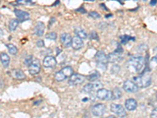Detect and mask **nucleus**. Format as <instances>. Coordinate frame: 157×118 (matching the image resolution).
I'll use <instances>...</instances> for the list:
<instances>
[{"instance_id":"obj_9","label":"nucleus","mask_w":157,"mask_h":118,"mask_svg":"<svg viewBox=\"0 0 157 118\" xmlns=\"http://www.w3.org/2000/svg\"><path fill=\"white\" fill-rule=\"evenodd\" d=\"M102 88V84L101 82H95V83H90V84H86L82 88V91L85 93H90L94 90H99Z\"/></svg>"},{"instance_id":"obj_7","label":"nucleus","mask_w":157,"mask_h":118,"mask_svg":"<svg viewBox=\"0 0 157 118\" xmlns=\"http://www.w3.org/2000/svg\"><path fill=\"white\" fill-rule=\"evenodd\" d=\"M41 70V65H40V61L39 59L35 58L33 59L32 62L29 66V72L31 75H36L39 73V72Z\"/></svg>"},{"instance_id":"obj_6","label":"nucleus","mask_w":157,"mask_h":118,"mask_svg":"<svg viewBox=\"0 0 157 118\" xmlns=\"http://www.w3.org/2000/svg\"><path fill=\"white\" fill-rule=\"evenodd\" d=\"M85 80H86V77H84L83 75H81V74L78 73H73L69 77L68 84L70 85H73V86L79 85V84H82L85 81Z\"/></svg>"},{"instance_id":"obj_24","label":"nucleus","mask_w":157,"mask_h":118,"mask_svg":"<svg viewBox=\"0 0 157 118\" xmlns=\"http://www.w3.org/2000/svg\"><path fill=\"white\" fill-rule=\"evenodd\" d=\"M6 47L8 48V50H9L10 54H11L12 55H16L17 54V48L15 47L14 45L12 44V43H8V44L6 45Z\"/></svg>"},{"instance_id":"obj_12","label":"nucleus","mask_w":157,"mask_h":118,"mask_svg":"<svg viewBox=\"0 0 157 118\" xmlns=\"http://www.w3.org/2000/svg\"><path fill=\"white\" fill-rule=\"evenodd\" d=\"M43 64L46 68H54L57 65V60L53 56H46L43 59Z\"/></svg>"},{"instance_id":"obj_17","label":"nucleus","mask_w":157,"mask_h":118,"mask_svg":"<svg viewBox=\"0 0 157 118\" xmlns=\"http://www.w3.org/2000/svg\"><path fill=\"white\" fill-rule=\"evenodd\" d=\"M137 102L134 98H128L125 102V108L129 111H133L137 109Z\"/></svg>"},{"instance_id":"obj_18","label":"nucleus","mask_w":157,"mask_h":118,"mask_svg":"<svg viewBox=\"0 0 157 118\" xmlns=\"http://www.w3.org/2000/svg\"><path fill=\"white\" fill-rule=\"evenodd\" d=\"M45 25L41 22H37L34 29V34L37 36H42L44 34Z\"/></svg>"},{"instance_id":"obj_20","label":"nucleus","mask_w":157,"mask_h":118,"mask_svg":"<svg viewBox=\"0 0 157 118\" xmlns=\"http://www.w3.org/2000/svg\"><path fill=\"white\" fill-rule=\"evenodd\" d=\"M75 34L76 35V36H78V38H80L81 39H86L87 38V33L83 29L80 27H77L75 29Z\"/></svg>"},{"instance_id":"obj_27","label":"nucleus","mask_w":157,"mask_h":118,"mask_svg":"<svg viewBox=\"0 0 157 118\" xmlns=\"http://www.w3.org/2000/svg\"><path fill=\"white\" fill-rule=\"evenodd\" d=\"M57 33L54 32H50L46 35V38L48 39H50V40H56V39H57Z\"/></svg>"},{"instance_id":"obj_19","label":"nucleus","mask_w":157,"mask_h":118,"mask_svg":"<svg viewBox=\"0 0 157 118\" xmlns=\"http://www.w3.org/2000/svg\"><path fill=\"white\" fill-rule=\"evenodd\" d=\"M0 61L2 62V65H3L5 68L9 66L10 65V58L9 55H8L5 52H2L1 54H0Z\"/></svg>"},{"instance_id":"obj_5","label":"nucleus","mask_w":157,"mask_h":118,"mask_svg":"<svg viewBox=\"0 0 157 118\" xmlns=\"http://www.w3.org/2000/svg\"><path fill=\"white\" fill-rule=\"evenodd\" d=\"M97 97L101 100L109 101L113 99V93L105 88H101L97 91Z\"/></svg>"},{"instance_id":"obj_10","label":"nucleus","mask_w":157,"mask_h":118,"mask_svg":"<svg viewBox=\"0 0 157 118\" xmlns=\"http://www.w3.org/2000/svg\"><path fill=\"white\" fill-rule=\"evenodd\" d=\"M123 88L126 92H129V93H135L138 91L137 85L131 81H126L123 83Z\"/></svg>"},{"instance_id":"obj_29","label":"nucleus","mask_w":157,"mask_h":118,"mask_svg":"<svg viewBox=\"0 0 157 118\" xmlns=\"http://www.w3.org/2000/svg\"><path fill=\"white\" fill-rule=\"evenodd\" d=\"M90 17H91L92 18L94 19H98V18H101V15L98 14V12H95V11H92L89 14Z\"/></svg>"},{"instance_id":"obj_30","label":"nucleus","mask_w":157,"mask_h":118,"mask_svg":"<svg viewBox=\"0 0 157 118\" xmlns=\"http://www.w3.org/2000/svg\"><path fill=\"white\" fill-rule=\"evenodd\" d=\"M90 39H95V40H98V35L97 34L96 32H91L90 35Z\"/></svg>"},{"instance_id":"obj_26","label":"nucleus","mask_w":157,"mask_h":118,"mask_svg":"<svg viewBox=\"0 0 157 118\" xmlns=\"http://www.w3.org/2000/svg\"><path fill=\"white\" fill-rule=\"evenodd\" d=\"M130 40L134 41V40H135V38L131 37V36H123L121 39V43H123V44H126L127 42L130 41Z\"/></svg>"},{"instance_id":"obj_31","label":"nucleus","mask_w":157,"mask_h":118,"mask_svg":"<svg viewBox=\"0 0 157 118\" xmlns=\"http://www.w3.org/2000/svg\"><path fill=\"white\" fill-rule=\"evenodd\" d=\"M151 118H157V109H154L151 113Z\"/></svg>"},{"instance_id":"obj_4","label":"nucleus","mask_w":157,"mask_h":118,"mask_svg":"<svg viewBox=\"0 0 157 118\" xmlns=\"http://www.w3.org/2000/svg\"><path fill=\"white\" fill-rule=\"evenodd\" d=\"M110 109L114 114H116V116H119V117L123 118L127 116V112H126L125 109H124V107H123L122 105H120V104H111Z\"/></svg>"},{"instance_id":"obj_1","label":"nucleus","mask_w":157,"mask_h":118,"mask_svg":"<svg viewBox=\"0 0 157 118\" xmlns=\"http://www.w3.org/2000/svg\"><path fill=\"white\" fill-rule=\"evenodd\" d=\"M146 61L142 56L133 57L127 62V69L133 73H140L145 67Z\"/></svg>"},{"instance_id":"obj_15","label":"nucleus","mask_w":157,"mask_h":118,"mask_svg":"<svg viewBox=\"0 0 157 118\" xmlns=\"http://www.w3.org/2000/svg\"><path fill=\"white\" fill-rule=\"evenodd\" d=\"M107 59L108 61H109V62L111 63H118L121 61L122 59H123V57H122L121 54L115 51L108 54Z\"/></svg>"},{"instance_id":"obj_14","label":"nucleus","mask_w":157,"mask_h":118,"mask_svg":"<svg viewBox=\"0 0 157 118\" xmlns=\"http://www.w3.org/2000/svg\"><path fill=\"white\" fill-rule=\"evenodd\" d=\"M9 73L13 78L15 80H18V81L25 80L26 78V75L25 74V73L21 69H12Z\"/></svg>"},{"instance_id":"obj_13","label":"nucleus","mask_w":157,"mask_h":118,"mask_svg":"<svg viewBox=\"0 0 157 118\" xmlns=\"http://www.w3.org/2000/svg\"><path fill=\"white\" fill-rule=\"evenodd\" d=\"M14 13L15 15H16L17 18L18 22H25V21H27V20L29 19V14L26 11L21 10H17L15 9L14 10Z\"/></svg>"},{"instance_id":"obj_21","label":"nucleus","mask_w":157,"mask_h":118,"mask_svg":"<svg viewBox=\"0 0 157 118\" xmlns=\"http://www.w3.org/2000/svg\"><path fill=\"white\" fill-rule=\"evenodd\" d=\"M61 71V73L64 74V77H66V78L70 77L71 75H72V74H73V69L71 68V66L64 67V68H63Z\"/></svg>"},{"instance_id":"obj_22","label":"nucleus","mask_w":157,"mask_h":118,"mask_svg":"<svg viewBox=\"0 0 157 118\" xmlns=\"http://www.w3.org/2000/svg\"><path fill=\"white\" fill-rule=\"evenodd\" d=\"M18 24H19V22H18L17 19H12L10 22L9 23V29L11 31V32H13L17 29L18 26Z\"/></svg>"},{"instance_id":"obj_28","label":"nucleus","mask_w":157,"mask_h":118,"mask_svg":"<svg viewBox=\"0 0 157 118\" xmlns=\"http://www.w3.org/2000/svg\"><path fill=\"white\" fill-rule=\"evenodd\" d=\"M32 61H33V57H32V55H29V56H28V57H25L24 63H25V65H26L29 66V65H31V63L32 62Z\"/></svg>"},{"instance_id":"obj_33","label":"nucleus","mask_w":157,"mask_h":118,"mask_svg":"<svg viewBox=\"0 0 157 118\" xmlns=\"http://www.w3.org/2000/svg\"><path fill=\"white\" fill-rule=\"evenodd\" d=\"M76 11H77V12L81 13V14H86V10H84L83 7H80L79 9H77Z\"/></svg>"},{"instance_id":"obj_8","label":"nucleus","mask_w":157,"mask_h":118,"mask_svg":"<svg viewBox=\"0 0 157 118\" xmlns=\"http://www.w3.org/2000/svg\"><path fill=\"white\" fill-rule=\"evenodd\" d=\"M106 106L103 103H98L94 106L91 109V112L95 116H101L105 113Z\"/></svg>"},{"instance_id":"obj_11","label":"nucleus","mask_w":157,"mask_h":118,"mask_svg":"<svg viewBox=\"0 0 157 118\" xmlns=\"http://www.w3.org/2000/svg\"><path fill=\"white\" fill-rule=\"evenodd\" d=\"M60 39H61V44L63 45V47L68 48L71 46V41H72V37L69 33L64 32L62 33L60 36Z\"/></svg>"},{"instance_id":"obj_3","label":"nucleus","mask_w":157,"mask_h":118,"mask_svg":"<svg viewBox=\"0 0 157 118\" xmlns=\"http://www.w3.org/2000/svg\"><path fill=\"white\" fill-rule=\"evenodd\" d=\"M95 58H96L97 65H98L99 68H101V69L106 68L109 61H108L107 55L105 54V52L102 51V50L98 51L96 54V55H95Z\"/></svg>"},{"instance_id":"obj_32","label":"nucleus","mask_w":157,"mask_h":118,"mask_svg":"<svg viewBox=\"0 0 157 118\" xmlns=\"http://www.w3.org/2000/svg\"><path fill=\"white\" fill-rule=\"evenodd\" d=\"M36 45H37V47H43L44 46V42H43V40H39V41L36 43Z\"/></svg>"},{"instance_id":"obj_34","label":"nucleus","mask_w":157,"mask_h":118,"mask_svg":"<svg viewBox=\"0 0 157 118\" xmlns=\"http://www.w3.org/2000/svg\"><path fill=\"white\" fill-rule=\"evenodd\" d=\"M150 4L152 6H155L156 5V1H155V0H154V1H152V2H150Z\"/></svg>"},{"instance_id":"obj_35","label":"nucleus","mask_w":157,"mask_h":118,"mask_svg":"<svg viewBox=\"0 0 157 118\" xmlns=\"http://www.w3.org/2000/svg\"><path fill=\"white\" fill-rule=\"evenodd\" d=\"M107 118H116V117H115L114 116H108Z\"/></svg>"},{"instance_id":"obj_23","label":"nucleus","mask_w":157,"mask_h":118,"mask_svg":"<svg viewBox=\"0 0 157 118\" xmlns=\"http://www.w3.org/2000/svg\"><path fill=\"white\" fill-rule=\"evenodd\" d=\"M113 93V99H119L122 97V91L119 88H115L112 91Z\"/></svg>"},{"instance_id":"obj_16","label":"nucleus","mask_w":157,"mask_h":118,"mask_svg":"<svg viewBox=\"0 0 157 118\" xmlns=\"http://www.w3.org/2000/svg\"><path fill=\"white\" fill-rule=\"evenodd\" d=\"M83 46V41H82V39H81L80 38H78V36H74L72 38V41H71V46L72 48L74 50H79L81 49Z\"/></svg>"},{"instance_id":"obj_2","label":"nucleus","mask_w":157,"mask_h":118,"mask_svg":"<svg viewBox=\"0 0 157 118\" xmlns=\"http://www.w3.org/2000/svg\"><path fill=\"white\" fill-rule=\"evenodd\" d=\"M133 81H134L133 82L137 85L138 88H148L152 84V77H151V75L147 73L146 72H143L141 76L134 77L133 78Z\"/></svg>"},{"instance_id":"obj_25","label":"nucleus","mask_w":157,"mask_h":118,"mask_svg":"<svg viewBox=\"0 0 157 118\" xmlns=\"http://www.w3.org/2000/svg\"><path fill=\"white\" fill-rule=\"evenodd\" d=\"M99 77H100L99 73H98V72H94V73H93L90 74V76H88L87 78L90 81H97Z\"/></svg>"}]
</instances>
